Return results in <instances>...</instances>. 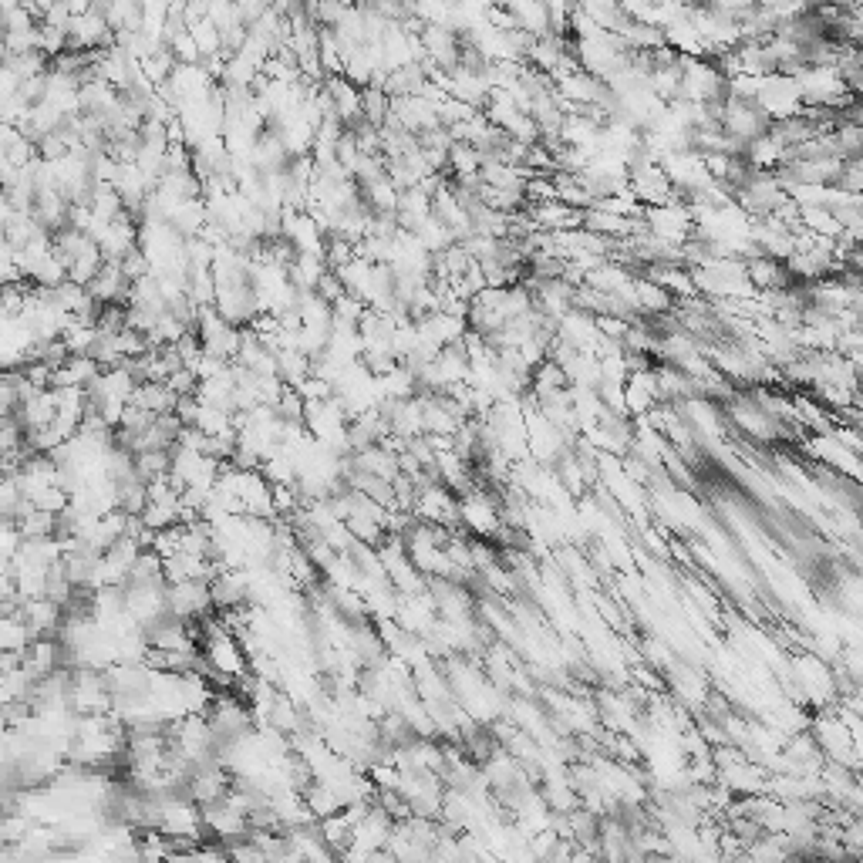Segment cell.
Instances as JSON below:
<instances>
[{"label":"cell","mask_w":863,"mask_h":863,"mask_svg":"<svg viewBox=\"0 0 863 863\" xmlns=\"http://www.w3.org/2000/svg\"><path fill=\"white\" fill-rule=\"evenodd\" d=\"M459 520L466 523L472 533H479V537H489V533L499 530L496 506L489 503L483 493H469L466 499H462V503H459Z\"/></svg>","instance_id":"cell-4"},{"label":"cell","mask_w":863,"mask_h":863,"mask_svg":"<svg viewBox=\"0 0 863 863\" xmlns=\"http://www.w3.org/2000/svg\"><path fill=\"white\" fill-rule=\"evenodd\" d=\"M756 108L769 122H783V118H796L803 112V95L789 75H766L759 81Z\"/></svg>","instance_id":"cell-2"},{"label":"cell","mask_w":863,"mask_h":863,"mask_svg":"<svg viewBox=\"0 0 863 863\" xmlns=\"http://www.w3.org/2000/svg\"><path fill=\"white\" fill-rule=\"evenodd\" d=\"M729 419L739 425L742 432H749L752 439H759V442L776 439L779 429H783V425L772 422L766 412H759V408L752 405L749 398H732V402H729Z\"/></svg>","instance_id":"cell-3"},{"label":"cell","mask_w":863,"mask_h":863,"mask_svg":"<svg viewBox=\"0 0 863 863\" xmlns=\"http://www.w3.org/2000/svg\"><path fill=\"white\" fill-rule=\"evenodd\" d=\"M725 98V78L712 58H681V102L719 105Z\"/></svg>","instance_id":"cell-1"}]
</instances>
